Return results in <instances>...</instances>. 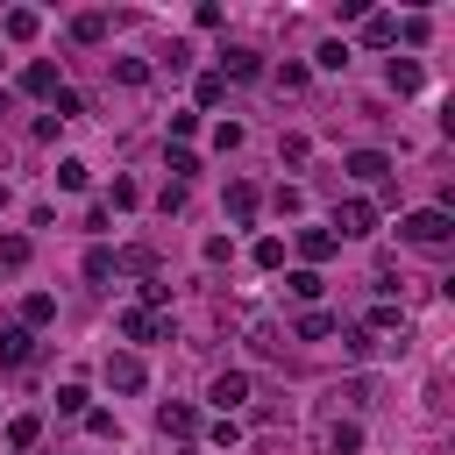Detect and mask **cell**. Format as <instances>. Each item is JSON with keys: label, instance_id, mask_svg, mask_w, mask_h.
<instances>
[{"label": "cell", "instance_id": "obj_1", "mask_svg": "<svg viewBox=\"0 0 455 455\" xmlns=\"http://www.w3.org/2000/svg\"><path fill=\"white\" fill-rule=\"evenodd\" d=\"M398 228H405V242H419V249H441V242L455 235V220H448V206H419V213H405Z\"/></svg>", "mask_w": 455, "mask_h": 455}, {"label": "cell", "instance_id": "obj_2", "mask_svg": "<svg viewBox=\"0 0 455 455\" xmlns=\"http://www.w3.org/2000/svg\"><path fill=\"white\" fill-rule=\"evenodd\" d=\"M348 178H363V185H384L391 178V156L384 149H348V164H341Z\"/></svg>", "mask_w": 455, "mask_h": 455}, {"label": "cell", "instance_id": "obj_3", "mask_svg": "<svg viewBox=\"0 0 455 455\" xmlns=\"http://www.w3.org/2000/svg\"><path fill=\"white\" fill-rule=\"evenodd\" d=\"M334 228H341V235H370V228H377V206H370V199H341V206H334ZM341 235H334V242H341Z\"/></svg>", "mask_w": 455, "mask_h": 455}, {"label": "cell", "instance_id": "obj_4", "mask_svg": "<svg viewBox=\"0 0 455 455\" xmlns=\"http://www.w3.org/2000/svg\"><path fill=\"white\" fill-rule=\"evenodd\" d=\"M206 398H213V405H220V419H228V412H235V405H249V377H242V370H220V377H213V391H206Z\"/></svg>", "mask_w": 455, "mask_h": 455}, {"label": "cell", "instance_id": "obj_5", "mask_svg": "<svg viewBox=\"0 0 455 455\" xmlns=\"http://www.w3.org/2000/svg\"><path fill=\"white\" fill-rule=\"evenodd\" d=\"M0 36H7V43H36V36H43V14H36V7H7V14H0Z\"/></svg>", "mask_w": 455, "mask_h": 455}, {"label": "cell", "instance_id": "obj_6", "mask_svg": "<svg viewBox=\"0 0 455 455\" xmlns=\"http://www.w3.org/2000/svg\"><path fill=\"white\" fill-rule=\"evenodd\" d=\"M121 334H128V341H164V313L128 306V313H121Z\"/></svg>", "mask_w": 455, "mask_h": 455}, {"label": "cell", "instance_id": "obj_7", "mask_svg": "<svg viewBox=\"0 0 455 455\" xmlns=\"http://www.w3.org/2000/svg\"><path fill=\"white\" fill-rule=\"evenodd\" d=\"M142 377H149V370H142V355H128V348H121V355H107V384H114V391H142Z\"/></svg>", "mask_w": 455, "mask_h": 455}, {"label": "cell", "instance_id": "obj_8", "mask_svg": "<svg viewBox=\"0 0 455 455\" xmlns=\"http://www.w3.org/2000/svg\"><path fill=\"white\" fill-rule=\"evenodd\" d=\"M28 355H36V334H28V327H0V363H7V370H21Z\"/></svg>", "mask_w": 455, "mask_h": 455}, {"label": "cell", "instance_id": "obj_9", "mask_svg": "<svg viewBox=\"0 0 455 455\" xmlns=\"http://www.w3.org/2000/svg\"><path fill=\"white\" fill-rule=\"evenodd\" d=\"M21 92H36V100H57V64H50V57H36V64L21 71Z\"/></svg>", "mask_w": 455, "mask_h": 455}, {"label": "cell", "instance_id": "obj_10", "mask_svg": "<svg viewBox=\"0 0 455 455\" xmlns=\"http://www.w3.org/2000/svg\"><path fill=\"white\" fill-rule=\"evenodd\" d=\"M50 320H57V299H50V291H28V299H21V327L36 334V327H50Z\"/></svg>", "mask_w": 455, "mask_h": 455}, {"label": "cell", "instance_id": "obj_11", "mask_svg": "<svg viewBox=\"0 0 455 455\" xmlns=\"http://www.w3.org/2000/svg\"><path fill=\"white\" fill-rule=\"evenodd\" d=\"M256 71H263L256 50H220V78H256Z\"/></svg>", "mask_w": 455, "mask_h": 455}, {"label": "cell", "instance_id": "obj_12", "mask_svg": "<svg viewBox=\"0 0 455 455\" xmlns=\"http://www.w3.org/2000/svg\"><path fill=\"white\" fill-rule=\"evenodd\" d=\"M299 249H306V263H327V256H334L341 242H334L327 228H306V235H299Z\"/></svg>", "mask_w": 455, "mask_h": 455}, {"label": "cell", "instance_id": "obj_13", "mask_svg": "<svg viewBox=\"0 0 455 455\" xmlns=\"http://www.w3.org/2000/svg\"><path fill=\"white\" fill-rule=\"evenodd\" d=\"M156 427H164V434H178V441H185V434H192V427H199V412H192V405H164V412H156Z\"/></svg>", "mask_w": 455, "mask_h": 455}, {"label": "cell", "instance_id": "obj_14", "mask_svg": "<svg viewBox=\"0 0 455 455\" xmlns=\"http://www.w3.org/2000/svg\"><path fill=\"white\" fill-rule=\"evenodd\" d=\"M327 448H334V455H355V448H363V427H355V419H334V427H327Z\"/></svg>", "mask_w": 455, "mask_h": 455}, {"label": "cell", "instance_id": "obj_15", "mask_svg": "<svg viewBox=\"0 0 455 455\" xmlns=\"http://www.w3.org/2000/svg\"><path fill=\"white\" fill-rule=\"evenodd\" d=\"M363 43H377V50L398 43V21H391V14H363Z\"/></svg>", "mask_w": 455, "mask_h": 455}, {"label": "cell", "instance_id": "obj_16", "mask_svg": "<svg viewBox=\"0 0 455 455\" xmlns=\"http://www.w3.org/2000/svg\"><path fill=\"white\" fill-rule=\"evenodd\" d=\"M228 213H235V220H256V185L235 178V185H228Z\"/></svg>", "mask_w": 455, "mask_h": 455}, {"label": "cell", "instance_id": "obj_17", "mask_svg": "<svg viewBox=\"0 0 455 455\" xmlns=\"http://www.w3.org/2000/svg\"><path fill=\"white\" fill-rule=\"evenodd\" d=\"M391 92H419V64L412 57H391Z\"/></svg>", "mask_w": 455, "mask_h": 455}, {"label": "cell", "instance_id": "obj_18", "mask_svg": "<svg viewBox=\"0 0 455 455\" xmlns=\"http://www.w3.org/2000/svg\"><path fill=\"white\" fill-rule=\"evenodd\" d=\"M284 284H291V299H306V306H313V299H320V291H327V284H320V270H291V277H284Z\"/></svg>", "mask_w": 455, "mask_h": 455}, {"label": "cell", "instance_id": "obj_19", "mask_svg": "<svg viewBox=\"0 0 455 455\" xmlns=\"http://www.w3.org/2000/svg\"><path fill=\"white\" fill-rule=\"evenodd\" d=\"M291 334H299V341H327V334H334V320H327V313H299V327H291Z\"/></svg>", "mask_w": 455, "mask_h": 455}, {"label": "cell", "instance_id": "obj_20", "mask_svg": "<svg viewBox=\"0 0 455 455\" xmlns=\"http://www.w3.org/2000/svg\"><path fill=\"white\" fill-rule=\"evenodd\" d=\"M341 348H348L355 363H370V355H377V334H370V327H348V334H341Z\"/></svg>", "mask_w": 455, "mask_h": 455}, {"label": "cell", "instance_id": "obj_21", "mask_svg": "<svg viewBox=\"0 0 455 455\" xmlns=\"http://www.w3.org/2000/svg\"><path fill=\"white\" fill-rule=\"evenodd\" d=\"M28 263V235H0V270H21Z\"/></svg>", "mask_w": 455, "mask_h": 455}, {"label": "cell", "instance_id": "obj_22", "mask_svg": "<svg viewBox=\"0 0 455 455\" xmlns=\"http://www.w3.org/2000/svg\"><path fill=\"white\" fill-rule=\"evenodd\" d=\"M71 36H78V43H100V36H107V14H78Z\"/></svg>", "mask_w": 455, "mask_h": 455}, {"label": "cell", "instance_id": "obj_23", "mask_svg": "<svg viewBox=\"0 0 455 455\" xmlns=\"http://www.w3.org/2000/svg\"><path fill=\"white\" fill-rule=\"evenodd\" d=\"M114 78H121V85H142L149 64H142V57H114Z\"/></svg>", "mask_w": 455, "mask_h": 455}, {"label": "cell", "instance_id": "obj_24", "mask_svg": "<svg viewBox=\"0 0 455 455\" xmlns=\"http://www.w3.org/2000/svg\"><path fill=\"white\" fill-rule=\"evenodd\" d=\"M164 164H171V185H185V178H192V171H199V156H192V149H171V156H164Z\"/></svg>", "mask_w": 455, "mask_h": 455}, {"label": "cell", "instance_id": "obj_25", "mask_svg": "<svg viewBox=\"0 0 455 455\" xmlns=\"http://www.w3.org/2000/svg\"><path fill=\"white\" fill-rule=\"evenodd\" d=\"M57 185H64V192H85V164L64 156V164H57Z\"/></svg>", "mask_w": 455, "mask_h": 455}, {"label": "cell", "instance_id": "obj_26", "mask_svg": "<svg viewBox=\"0 0 455 455\" xmlns=\"http://www.w3.org/2000/svg\"><path fill=\"white\" fill-rule=\"evenodd\" d=\"M114 270H156V249H121Z\"/></svg>", "mask_w": 455, "mask_h": 455}, {"label": "cell", "instance_id": "obj_27", "mask_svg": "<svg viewBox=\"0 0 455 455\" xmlns=\"http://www.w3.org/2000/svg\"><path fill=\"white\" fill-rule=\"evenodd\" d=\"M36 434H43V419H14L7 427V448H36Z\"/></svg>", "mask_w": 455, "mask_h": 455}, {"label": "cell", "instance_id": "obj_28", "mask_svg": "<svg viewBox=\"0 0 455 455\" xmlns=\"http://www.w3.org/2000/svg\"><path fill=\"white\" fill-rule=\"evenodd\" d=\"M313 64H320V71H341V64H348V43H320V57H313Z\"/></svg>", "mask_w": 455, "mask_h": 455}, {"label": "cell", "instance_id": "obj_29", "mask_svg": "<svg viewBox=\"0 0 455 455\" xmlns=\"http://www.w3.org/2000/svg\"><path fill=\"white\" fill-rule=\"evenodd\" d=\"M256 263H263V270H277V263H284V242H277V235H263V242H256Z\"/></svg>", "mask_w": 455, "mask_h": 455}, {"label": "cell", "instance_id": "obj_30", "mask_svg": "<svg viewBox=\"0 0 455 455\" xmlns=\"http://www.w3.org/2000/svg\"><path fill=\"white\" fill-rule=\"evenodd\" d=\"M85 277H92V284L114 277V249H92V256H85Z\"/></svg>", "mask_w": 455, "mask_h": 455}, {"label": "cell", "instance_id": "obj_31", "mask_svg": "<svg viewBox=\"0 0 455 455\" xmlns=\"http://www.w3.org/2000/svg\"><path fill=\"white\" fill-rule=\"evenodd\" d=\"M220 92H228V78H220V71H206V78H199V107H213Z\"/></svg>", "mask_w": 455, "mask_h": 455}, {"label": "cell", "instance_id": "obj_32", "mask_svg": "<svg viewBox=\"0 0 455 455\" xmlns=\"http://www.w3.org/2000/svg\"><path fill=\"white\" fill-rule=\"evenodd\" d=\"M391 327H398V306H391V299H384V306H377V313H370V334H391Z\"/></svg>", "mask_w": 455, "mask_h": 455}, {"label": "cell", "instance_id": "obj_33", "mask_svg": "<svg viewBox=\"0 0 455 455\" xmlns=\"http://www.w3.org/2000/svg\"><path fill=\"white\" fill-rule=\"evenodd\" d=\"M7 107H14V100H7V92H0V114H7Z\"/></svg>", "mask_w": 455, "mask_h": 455}]
</instances>
